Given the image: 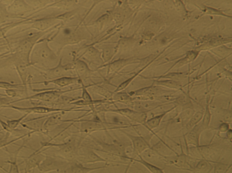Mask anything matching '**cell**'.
<instances>
[{"label": "cell", "mask_w": 232, "mask_h": 173, "mask_svg": "<svg viewBox=\"0 0 232 173\" xmlns=\"http://www.w3.org/2000/svg\"><path fill=\"white\" fill-rule=\"evenodd\" d=\"M83 98L86 101H92L91 98L90 97L89 94L86 91V90L84 89V92H83Z\"/></svg>", "instance_id": "603a6c76"}, {"label": "cell", "mask_w": 232, "mask_h": 173, "mask_svg": "<svg viewBox=\"0 0 232 173\" xmlns=\"http://www.w3.org/2000/svg\"><path fill=\"white\" fill-rule=\"evenodd\" d=\"M173 108L170 109V110H168L167 111L165 112L164 113H163L160 114V115L155 116V117H153L152 118L149 119L147 122H146L145 124H146L147 127L150 130L153 129L157 128V127L159 126L160 124L162 118L166 115V113H168L169 112L171 111Z\"/></svg>", "instance_id": "8992f818"}, {"label": "cell", "mask_w": 232, "mask_h": 173, "mask_svg": "<svg viewBox=\"0 0 232 173\" xmlns=\"http://www.w3.org/2000/svg\"><path fill=\"white\" fill-rule=\"evenodd\" d=\"M74 79L71 78H64L59 79L56 80H53V81L48 82L47 83L53 82L54 83L59 85V86H64L72 83L74 81Z\"/></svg>", "instance_id": "4fadbf2b"}, {"label": "cell", "mask_w": 232, "mask_h": 173, "mask_svg": "<svg viewBox=\"0 0 232 173\" xmlns=\"http://www.w3.org/2000/svg\"><path fill=\"white\" fill-rule=\"evenodd\" d=\"M39 36L38 34L27 36L20 41L17 48V55L26 65H30V54Z\"/></svg>", "instance_id": "6da1fadb"}, {"label": "cell", "mask_w": 232, "mask_h": 173, "mask_svg": "<svg viewBox=\"0 0 232 173\" xmlns=\"http://www.w3.org/2000/svg\"><path fill=\"white\" fill-rule=\"evenodd\" d=\"M0 125L2 126L3 129L7 131H8V132H12V131L10 128L8 127L7 122L5 123V122H4V121H2V120H1V119H0Z\"/></svg>", "instance_id": "44dd1931"}, {"label": "cell", "mask_w": 232, "mask_h": 173, "mask_svg": "<svg viewBox=\"0 0 232 173\" xmlns=\"http://www.w3.org/2000/svg\"><path fill=\"white\" fill-rule=\"evenodd\" d=\"M137 161L140 162V163L142 164L143 165H144L145 167H146L152 173H163L164 172L162 169L158 167H155V166L151 164H150L149 163L145 161V160H143L141 157V160Z\"/></svg>", "instance_id": "9c48e42d"}, {"label": "cell", "mask_w": 232, "mask_h": 173, "mask_svg": "<svg viewBox=\"0 0 232 173\" xmlns=\"http://www.w3.org/2000/svg\"><path fill=\"white\" fill-rule=\"evenodd\" d=\"M15 89H8V90H5L6 95L8 97H14L17 96V93L16 91L14 90Z\"/></svg>", "instance_id": "ffe728a7"}, {"label": "cell", "mask_w": 232, "mask_h": 173, "mask_svg": "<svg viewBox=\"0 0 232 173\" xmlns=\"http://www.w3.org/2000/svg\"><path fill=\"white\" fill-rule=\"evenodd\" d=\"M8 13L5 10L0 8V22H4L8 17Z\"/></svg>", "instance_id": "ac0fdd59"}, {"label": "cell", "mask_w": 232, "mask_h": 173, "mask_svg": "<svg viewBox=\"0 0 232 173\" xmlns=\"http://www.w3.org/2000/svg\"><path fill=\"white\" fill-rule=\"evenodd\" d=\"M7 52H6V53H4V54H2V55H0V57H1L2 56H3V55H4V54H7Z\"/></svg>", "instance_id": "4316f807"}, {"label": "cell", "mask_w": 232, "mask_h": 173, "mask_svg": "<svg viewBox=\"0 0 232 173\" xmlns=\"http://www.w3.org/2000/svg\"><path fill=\"white\" fill-rule=\"evenodd\" d=\"M7 97H0V107L3 106L7 105L10 102Z\"/></svg>", "instance_id": "7402d4cb"}, {"label": "cell", "mask_w": 232, "mask_h": 173, "mask_svg": "<svg viewBox=\"0 0 232 173\" xmlns=\"http://www.w3.org/2000/svg\"><path fill=\"white\" fill-rule=\"evenodd\" d=\"M116 99L118 101H120L124 102H130L132 100V98L126 94H121L118 95V97H116Z\"/></svg>", "instance_id": "2e32d148"}, {"label": "cell", "mask_w": 232, "mask_h": 173, "mask_svg": "<svg viewBox=\"0 0 232 173\" xmlns=\"http://www.w3.org/2000/svg\"><path fill=\"white\" fill-rule=\"evenodd\" d=\"M29 113H25V115L20 117L18 119H13V120H7V124L8 125V127L10 128L12 130V131L14 130L17 127H18L20 124L21 123V122H22L23 120L28 115H29Z\"/></svg>", "instance_id": "30bf717a"}, {"label": "cell", "mask_w": 232, "mask_h": 173, "mask_svg": "<svg viewBox=\"0 0 232 173\" xmlns=\"http://www.w3.org/2000/svg\"><path fill=\"white\" fill-rule=\"evenodd\" d=\"M203 122H202V127L203 129L207 128L209 127L210 121L211 119V113L209 108V105L207 104L206 106V110L204 117H203Z\"/></svg>", "instance_id": "7c38bea8"}, {"label": "cell", "mask_w": 232, "mask_h": 173, "mask_svg": "<svg viewBox=\"0 0 232 173\" xmlns=\"http://www.w3.org/2000/svg\"><path fill=\"white\" fill-rule=\"evenodd\" d=\"M7 144L8 143H6V138H0V148L6 146Z\"/></svg>", "instance_id": "cb8c5ba5"}, {"label": "cell", "mask_w": 232, "mask_h": 173, "mask_svg": "<svg viewBox=\"0 0 232 173\" xmlns=\"http://www.w3.org/2000/svg\"><path fill=\"white\" fill-rule=\"evenodd\" d=\"M10 164V171L9 173H19L18 167L16 161L13 162H8Z\"/></svg>", "instance_id": "e0dca14e"}, {"label": "cell", "mask_w": 232, "mask_h": 173, "mask_svg": "<svg viewBox=\"0 0 232 173\" xmlns=\"http://www.w3.org/2000/svg\"><path fill=\"white\" fill-rule=\"evenodd\" d=\"M227 136L228 139L231 141L232 139V130L231 129H229L227 131Z\"/></svg>", "instance_id": "d4e9b609"}, {"label": "cell", "mask_w": 232, "mask_h": 173, "mask_svg": "<svg viewBox=\"0 0 232 173\" xmlns=\"http://www.w3.org/2000/svg\"><path fill=\"white\" fill-rule=\"evenodd\" d=\"M229 129V124L226 123H223L220 125L219 130L222 133H225Z\"/></svg>", "instance_id": "d6986e66"}, {"label": "cell", "mask_w": 232, "mask_h": 173, "mask_svg": "<svg viewBox=\"0 0 232 173\" xmlns=\"http://www.w3.org/2000/svg\"><path fill=\"white\" fill-rule=\"evenodd\" d=\"M200 130L195 126L187 134L186 141L189 144H192L195 146H199V135L201 133Z\"/></svg>", "instance_id": "5b68a950"}, {"label": "cell", "mask_w": 232, "mask_h": 173, "mask_svg": "<svg viewBox=\"0 0 232 173\" xmlns=\"http://www.w3.org/2000/svg\"><path fill=\"white\" fill-rule=\"evenodd\" d=\"M25 85L24 84H12L6 81H0V88L8 90V89H17Z\"/></svg>", "instance_id": "8fae6325"}, {"label": "cell", "mask_w": 232, "mask_h": 173, "mask_svg": "<svg viewBox=\"0 0 232 173\" xmlns=\"http://www.w3.org/2000/svg\"><path fill=\"white\" fill-rule=\"evenodd\" d=\"M211 165L205 161H202L198 163L195 167V170L199 172H206L210 169Z\"/></svg>", "instance_id": "5bb4252c"}, {"label": "cell", "mask_w": 232, "mask_h": 173, "mask_svg": "<svg viewBox=\"0 0 232 173\" xmlns=\"http://www.w3.org/2000/svg\"><path fill=\"white\" fill-rule=\"evenodd\" d=\"M59 95L58 92L54 91H45L41 92L30 96L27 97L22 99H19L13 101H10L7 105H12V103H16L22 101L27 100H36L44 102H51L56 99Z\"/></svg>", "instance_id": "7a4b0ae2"}, {"label": "cell", "mask_w": 232, "mask_h": 173, "mask_svg": "<svg viewBox=\"0 0 232 173\" xmlns=\"http://www.w3.org/2000/svg\"><path fill=\"white\" fill-rule=\"evenodd\" d=\"M40 156L38 155L37 152H35L33 153L31 156L29 157V159L26 163V168H25V172H28L30 169L37 166H39L40 163Z\"/></svg>", "instance_id": "52a82bcc"}, {"label": "cell", "mask_w": 232, "mask_h": 173, "mask_svg": "<svg viewBox=\"0 0 232 173\" xmlns=\"http://www.w3.org/2000/svg\"><path fill=\"white\" fill-rule=\"evenodd\" d=\"M227 166L223 164H218L215 166V173H224L227 169Z\"/></svg>", "instance_id": "9a60e30c"}, {"label": "cell", "mask_w": 232, "mask_h": 173, "mask_svg": "<svg viewBox=\"0 0 232 173\" xmlns=\"http://www.w3.org/2000/svg\"><path fill=\"white\" fill-rule=\"evenodd\" d=\"M203 113L200 111H198L192 116L190 121L187 124L186 128L187 130H191L203 118Z\"/></svg>", "instance_id": "ba28073f"}, {"label": "cell", "mask_w": 232, "mask_h": 173, "mask_svg": "<svg viewBox=\"0 0 232 173\" xmlns=\"http://www.w3.org/2000/svg\"><path fill=\"white\" fill-rule=\"evenodd\" d=\"M0 97H8L6 94H2L0 93Z\"/></svg>", "instance_id": "484cf974"}, {"label": "cell", "mask_w": 232, "mask_h": 173, "mask_svg": "<svg viewBox=\"0 0 232 173\" xmlns=\"http://www.w3.org/2000/svg\"><path fill=\"white\" fill-rule=\"evenodd\" d=\"M132 141L134 151L137 154H140L150 147L148 142L145 138L142 136H136L127 135Z\"/></svg>", "instance_id": "3957f363"}, {"label": "cell", "mask_w": 232, "mask_h": 173, "mask_svg": "<svg viewBox=\"0 0 232 173\" xmlns=\"http://www.w3.org/2000/svg\"><path fill=\"white\" fill-rule=\"evenodd\" d=\"M121 114L125 115L132 120L138 122L141 124H145L147 116L144 112L134 111L129 109H122L119 110Z\"/></svg>", "instance_id": "277c9868"}]
</instances>
